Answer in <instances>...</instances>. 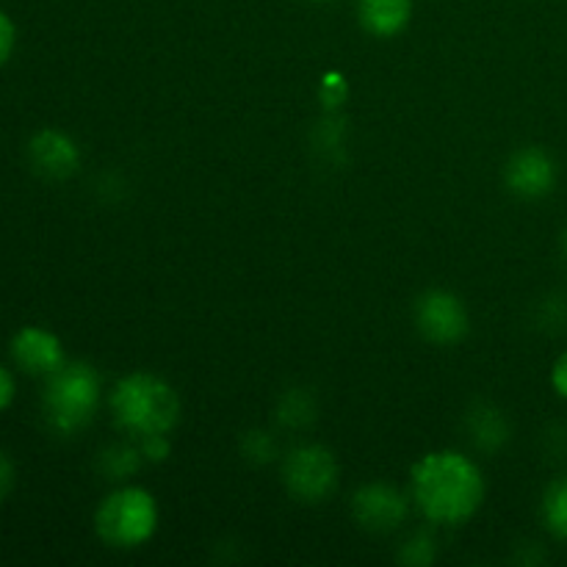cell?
Masks as SVG:
<instances>
[{
  "label": "cell",
  "instance_id": "obj_1",
  "mask_svg": "<svg viewBox=\"0 0 567 567\" xmlns=\"http://www.w3.org/2000/svg\"><path fill=\"white\" fill-rule=\"evenodd\" d=\"M413 502L432 524H465L485 502V476L460 452H432L413 465Z\"/></svg>",
  "mask_w": 567,
  "mask_h": 567
},
{
  "label": "cell",
  "instance_id": "obj_2",
  "mask_svg": "<svg viewBox=\"0 0 567 567\" xmlns=\"http://www.w3.org/2000/svg\"><path fill=\"white\" fill-rule=\"evenodd\" d=\"M111 413L133 435H166L181 419V399L161 377L131 374L111 391Z\"/></svg>",
  "mask_w": 567,
  "mask_h": 567
},
{
  "label": "cell",
  "instance_id": "obj_3",
  "mask_svg": "<svg viewBox=\"0 0 567 567\" xmlns=\"http://www.w3.org/2000/svg\"><path fill=\"white\" fill-rule=\"evenodd\" d=\"M100 408V377L86 363H64L48 377L42 393L44 421L59 435H75Z\"/></svg>",
  "mask_w": 567,
  "mask_h": 567
},
{
  "label": "cell",
  "instance_id": "obj_4",
  "mask_svg": "<svg viewBox=\"0 0 567 567\" xmlns=\"http://www.w3.org/2000/svg\"><path fill=\"white\" fill-rule=\"evenodd\" d=\"M97 537L111 548H136L158 529V504L144 487H120L94 515Z\"/></svg>",
  "mask_w": 567,
  "mask_h": 567
},
{
  "label": "cell",
  "instance_id": "obj_5",
  "mask_svg": "<svg viewBox=\"0 0 567 567\" xmlns=\"http://www.w3.org/2000/svg\"><path fill=\"white\" fill-rule=\"evenodd\" d=\"M288 491L308 504H319L338 482V465L324 446H299L282 463Z\"/></svg>",
  "mask_w": 567,
  "mask_h": 567
},
{
  "label": "cell",
  "instance_id": "obj_6",
  "mask_svg": "<svg viewBox=\"0 0 567 567\" xmlns=\"http://www.w3.org/2000/svg\"><path fill=\"white\" fill-rule=\"evenodd\" d=\"M415 324L430 341L457 343L468 332V313L465 305L449 291H430L415 305Z\"/></svg>",
  "mask_w": 567,
  "mask_h": 567
},
{
  "label": "cell",
  "instance_id": "obj_7",
  "mask_svg": "<svg viewBox=\"0 0 567 567\" xmlns=\"http://www.w3.org/2000/svg\"><path fill=\"white\" fill-rule=\"evenodd\" d=\"M507 188L520 199H543L557 186V164L540 147H524L507 161Z\"/></svg>",
  "mask_w": 567,
  "mask_h": 567
},
{
  "label": "cell",
  "instance_id": "obj_8",
  "mask_svg": "<svg viewBox=\"0 0 567 567\" xmlns=\"http://www.w3.org/2000/svg\"><path fill=\"white\" fill-rule=\"evenodd\" d=\"M11 360L20 371L31 377H44L48 380L50 374L61 369L66 363L64 347H61L59 336H53L44 327H22L20 332H14L9 343Z\"/></svg>",
  "mask_w": 567,
  "mask_h": 567
},
{
  "label": "cell",
  "instance_id": "obj_9",
  "mask_svg": "<svg viewBox=\"0 0 567 567\" xmlns=\"http://www.w3.org/2000/svg\"><path fill=\"white\" fill-rule=\"evenodd\" d=\"M28 161L37 175L48 177V181H66L81 166V150L66 133L44 127V131L33 133V138L28 142Z\"/></svg>",
  "mask_w": 567,
  "mask_h": 567
},
{
  "label": "cell",
  "instance_id": "obj_10",
  "mask_svg": "<svg viewBox=\"0 0 567 567\" xmlns=\"http://www.w3.org/2000/svg\"><path fill=\"white\" fill-rule=\"evenodd\" d=\"M354 518L360 520V526L371 532H391L408 515V502L399 491L388 485H365L363 491H358L354 496Z\"/></svg>",
  "mask_w": 567,
  "mask_h": 567
},
{
  "label": "cell",
  "instance_id": "obj_11",
  "mask_svg": "<svg viewBox=\"0 0 567 567\" xmlns=\"http://www.w3.org/2000/svg\"><path fill=\"white\" fill-rule=\"evenodd\" d=\"M360 25L377 39H391L408 28L413 0H358Z\"/></svg>",
  "mask_w": 567,
  "mask_h": 567
},
{
  "label": "cell",
  "instance_id": "obj_12",
  "mask_svg": "<svg viewBox=\"0 0 567 567\" xmlns=\"http://www.w3.org/2000/svg\"><path fill=\"white\" fill-rule=\"evenodd\" d=\"M543 520L551 535L567 540V476L548 485L546 496H543Z\"/></svg>",
  "mask_w": 567,
  "mask_h": 567
},
{
  "label": "cell",
  "instance_id": "obj_13",
  "mask_svg": "<svg viewBox=\"0 0 567 567\" xmlns=\"http://www.w3.org/2000/svg\"><path fill=\"white\" fill-rule=\"evenodd\" d=\"M17 48V25L9 17V11L0 9V66L9 64V59L14 55Z\"/></svg>",
  "mask_w": 567,
  "mask_h": 567
},
{
  "label": "cell",
  "instance_id": "obj_14",
  "mask_svg": "<svg viewBox=\"0 0 567 567\" xmlns=\"http://www.w3.org/2000/svg\"><path fill=\"white\" fill-rule=\"evenodd\" d=\"M142 454L150 460H164L169 454V437L166 435H144Z\"/></svg>",
  "mask_w": 567,
  "mask_h": 567
},
{
  "label": "cell",
  "instance_id": "obj_15",
  "mask_svg": "<svg viewBox=\"0 0 567 567\" xmlns=\"http://www.w3.org/2000/svg\"><path fill=\"white\" fill-rule=\"evenodd\" d=\"M14 480H17L14 463H11L9 454L0 449V502H3L11 491H14Z\"/></svg>",
  "mask_w": 567,
  "mask_h": 567
},
{
  "label": "cell",
  "instance_id": "obj_16",
  "mask_svg": "<svg viewBox=\"0 0 567 567\" xmlns=\"http://www.w3.org/2000/svg\"><path fill=\"white\" fill-rule=\"evenodd\" d=\"M14 396H17L14 374H11V371L6 369V365H0V413L11 408V402H14Z\"/></svg>",
  "mask_w": 567,
  "mask_h": 567
},
{
  "label": "cell",
  "instance_id": "obj_17",
  "mask_svg": "<svg viewBox=\"0 0 567 567\" xmlns=\"http://www.w3.org/2000/svg\"><path fill=\"white\" fill-rule=\"evenodd\" d=\"M551 385H554V391L559 393V396L567 399V352L557 360V363H554Z\"/></svg>",
  "mask_w": 567,
  "mask_h": 567
},
{
  "label": "cell",
  "instance_id": "obj_18",
  "mask_svg": "<svg viewBox=\"0 0 567 567\" xmlns=\"http://www.w3.org/2000/svg\"><path fill=\"white\" fill-rule=\"evenodd\" d=\"M563 252H565V260H567V227H565V233H563Z\"/></svg>",
  "mask_w": 567,
  "mask_h": 567
},
{
  "label": "cell",
  "instance_id": "obj_19",
  "mask_svg": "<svg viewBox=\"0 0 567 567\" xmlns=\"http://www.w3.org/2000/svg\"><path fill=\"white\" fill-rule=\"evenodd\" d=\"M319 3H327V0H319Z\"/></svg>",
  "mask_w": 567,
  "mask_h": 567
}]
</instances>
